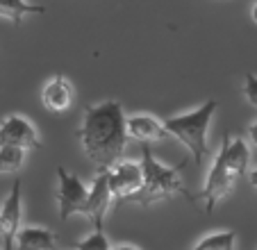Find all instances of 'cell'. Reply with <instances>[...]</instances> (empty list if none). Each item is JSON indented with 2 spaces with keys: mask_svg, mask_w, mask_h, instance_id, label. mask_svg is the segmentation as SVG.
Wrapping results in <instances>:
<instances>
[{
  "mask_svg": "<svg viewBox=\"0 0 257 250\" xmlns=\"http://www.w3.org/2000/svg\"><path fill=\"white\" fill-rule=\"evenodd\" d=\"M78 139L98 171L112 169L121 162L127 146L125 111L121 102L107 100L87 107L82 125L78 128Z\"/></svg>",
  "mask_w": 257,
  "mask_h": 250,
  "instance_id": "obj_1",
  "label": "cell"
},
{
  "mask_svg": "<svg viewBox=\"0 0 257 250\" xmlns=\"http://www.w3.org/2000/svg\"><path fill=\"white\" fill-rule=\"evenodd\" d=\"M187 166L185 162L175 164V166H164L162 162H157L153 150L148 146L141 148V173H144V182L141 189L130 198L127 202H137V205L146 207V205H155L160 200L173 196H187L189 200H194L189 191H187L185 182H182V169Z\"/></svg>",
  "mask_w": 257,
  "mask_h": 250,
  "instance_id": "obj_2",
  "label": "cell"
},
{
  "mask_svg": "<svg viewBox=\"0 0 257 250\" xmlns=\"http://www.w3.org/2000/svg\"><path fill=\"white\" fill-rule=\"evenodd\" d=\"M216 107L218 102L212 98V100L203 102L198 109L171 116V118L164 120L166 135L178 139L180 144H185L189 148V153L194 155L196 164H203V159L207 157V132L212 116L216 114Z\"/></svg>",
  "mask_w": 257,
  "mask_h": 250,
  "instance_id": "obj_3",
  "label": "cell"
},
{
  "mask_svg": "<svg viewBox=\"0 0 257 250\" xmlns=\"http://www.w3.org/2000/svg\"><path fill=\"white\" fill-rule=\"evenodd\" d=\"M141 182H144V173H141V164L137 162H116L112 169H107V187L116 205L130 200L141 189Z\"/></svg>",
  "mask_w": 257,
  "mask_h": 250,
  "instance_id": "obj_4",
  "label": "cell"
},
{
  "mask_svg": "<svg viewBox=\"0 0 257 250\" xmlns=\"http://www.w3.org/2000/svg\"><path fill=\"white\" fill-rule=\"evenodd\" d=\"M234 182H237V175L230 173V169L225 166L223 157L216 155L212 169H209L207 182H205L203 191H200V200L205 202V214H212L214 207L223 200L230 191L234 189Z\"/></svg>",
  "mask_w": 257,
  "mask_h": 250,
  "instance_id": "obj_5",
  "label": "cell"
},
{
  "mask_svg": "<svg viewBox=\"0 0 257 250\" xmlns=\"http://www.w3.org/2000/svg\"><path fill=\"white\" fill-rule=\"evenodd\" d=\"M57 180H59V191H57V202H59V218L68 221L73 214H80L84 200H87V191L84 182L78 175H71L64 166H57Z\"/></svg>",
  "mask_w": 257,
  "mask_h": 250,
  "instance_id": "obj_6",
  "label": "cell"
},
{
  "mask_svg": "<svg viewBox=\"0 0 257 250\" xmlns=\"http://www.w3.org/2000/svg\"><path fill=\"white\" fill-rule=\"evenodd\" d=\"M0 146H14V148L21 150H37L41 148V139L39 132L34 130V125L25 116L10 114L0 123Z\"/></svg>",
  "mask_w": 257,
  "mask_h": 250,
  "instance_id": "obj_7",
  "label": "cell"
},
{
  "mask_svg": "<svg viewBox=\"0 0 257 250\" xmlns=\"http://www.w3.org/2000/svg\"><path fill=\"white\" fill-rule=\"evenodd\" d=\"M109 207H112V193H109V187H107V169H102L98 171L91 189L87 191V200H84L80 214L87 216L93 223V227H102V221H105Z\"/></svg>",
  "mask_w": 257,
  "mask_h": 250,
  "instance_id": "obj_8",
  "label": "cell"
},
{
  "mask_svg": "<svg viewBox=\"0 0 257 250\" xmlns=\"http://www.w3.org/2000/svg\"><path fill=\"white\" fill-rule=\"evenodd\" d=\"M21 230V180L16 178L12 184L10 196L0 205V239L3 248L14 250V239Z\"/></svg>",
  "mask_w": 257,
  "mask_h": 250,
  "instance_id": "obj_9",
  "label": "cell"
},
{
  "mask_svg": "<svg viewBox=\"0 0 257 250\" xmlns=\"http://www.w3.org/2000/svg\"><path fill=\"white\" fill-rule=\"evenodd\" d=\"M125 130H127V139H135L139 144H151V141H162L166 139V130L164 123L160 118L151 114H135L130 118H125Z\"/></svg>",
  "mask_w": 257,
  "mask_h": 250,
  "instance_id": "obj_10",
  "label": "cell"
},
{
  "mask_svg": "<svg viewBox=\"0 0 257 250\" xmlns=\"http://www.w3.org/2000/svg\"><path fill=\"white\" fill-rule=\"evenodd\" d=\"M41 102L48 111L53 114H62L68 107L73 105V87L71 82L64 75H55L50 77L44 84V91H41Z\"/></svg>",
  "mask_w": 257,
  "mask_h": 250,
  "instance_id": "obj_11",
  "label": "cell"
},
{
  "mask_svg": "<svg viewBox=\"0 0 257 250\" xmlns=\"http://www.w3.org/2000/svg\"><path fill=\"white\" fill-rule=\"evenodd\" d=\"M218 155L223 157L225 166L230 169V173L241 178V175L248 173V164H250V148L243 139H232L230 135L223 137L221 141V150Z\"/></svg>",
  "mask_w": 257,
  "mask_h": 250,
  "instance_id": "obj_12",
  "label": "cell"
},
{
  "mask_svg": "<svg viewBox=\"0 0 257 250\" xmlns=\"http://www.w3.org/2000/svg\"><path fill=\"white\" fill-rule=\"evenodd\" d=\"M57 234L48 227H21L14 239V250H57Z\"/></svg>",
  "mask_w": 257,
  "mask_h": 250,
  "instance_id": "obj_13",
  "label": "cell"
},
{
  "mask_svg": "<svg viewBox=\"0 0 257 250\" xmlns=\"http://www.w3.org/2000/svg\"><path fill=\"white\" fill-rule=\"evenodd\" d=\"M44 5H32L28 0H0V16L10 19L14 25H21L28 14H44Z\"/></svg>",
  "mask_w": 257,
  "mask_h": 250,
  "instance_id": "obj_14",
  "label": "cell"
},
{
  "mask_svg": "<svg viewBox=\"0 0 257 250\" xmlns=\"http://www.w3.org/2000/svg\"><path fill=\"white\" fill-rule=\"evenodd\" d=\"M191 250H237V232L223 230V232L207 234V236H203Z\"/></svg>",
  "mask_w": 257,
  "mask_h": 250,
  "instance_id": "obj_15",
  "label": "cell"
},
{
  "mask_svg": "<svg viewBox=\"0 0 257 250\" xmlns=\"http://www.w3.org/2000/svg\"><path fill=\"white\" fill-rule=\"evenodd\" d=\"M25 153L28 150L14 148V146H0V175L21 171V166L25 162Z\"/></svg>",
  "mask_w": 257,
  "mask_h": 250,
  "instance_id": "obj_16",
  "label": "cell"
},
{
  "mask_svg": "<svg viewBox=\"0 0 257 250\" xmlns=\"http://www.w3.org/2000/svg\"><path fill=\"white\" fill-rule=\"evenodd\" d=\"M75 250H112V245H109V241H107L105 230H102V227H96L87 239H82V241L75 243Z\"/></svg>",
  "mask_w": 257,
  "mask_h": 250,
  "instance_id": "obj_17",
  "label": "cell"
},
{
  "mask_svg": "<svg viewBox=\"0 0 257 250\" xmlns=\"http://www.w3.org/2000/svg\"><path fill=\"white\" fill-rule=\"evenodd\" d=\"M241 91H243V98L257 109V75L255 73H246V80H243Z\"/></svg>",
  "mask_w": 257,
  "mask_h": 250,
  "instance_id": "obj_18",
  "label": "cell"
},
{
  "mask_svg": "<svg viewBox=\"0 0 257 250\" xmlns=\"http://www.w3.org/2000/svg\"><path fill=\"white\" fill-rule=\"evenodd\" d=\"M248 139H250V144L257 148V120L250 125V128H248Z\"/></svg>",
  "mask_w": 257,
  "mask_h": 250,
  "instance_id": "obj_19",
  "label": "cell"
},
{
  "mask_svg": "<svg viewBox=\"0 0 257 250\" xmlns=\"http://www.w3.org/2000/svg\"><path fill=\"white\" fill-rule=\"evenodd\" d=\"M248 180H250V184H252V187L257 189V169H255V171H250V173H248Z\"/></svg>",
  "mask_w": 257,
  "mask_h": 250,
  "instance_id": "obj_20",
  "label": "cell"
},
{
  "mask_svg": "<svg viewBox=\"0 0 257 250\" xmlns=\"http://www.w3.org/2000/svg\"><path fill=\"white\" fill-rule=\"evenodd\" d=\"M250 16H252V21L257 23V0L252 3V7H250Z\"/></svg>",
  "mask_w": 257,
  "mask_h": 250,
  "instance_id": "obj_21",
  "label": "cell"
},
{
  "mask_svg": "<svg viewBox=\"0 0 257 250\" xmlns=\"http://www.w3.org/2000/svg\"><path fill=\"white\" fill-rule=\"evenodd\" d=\"M112 250H139V248H135V245H116V248H112Z\"/></svg>",
  "mask_w": 257,
  "mask_h": 250,
  "instance_id": "obj_22",
  "label": "cell"
}]
</instances>
